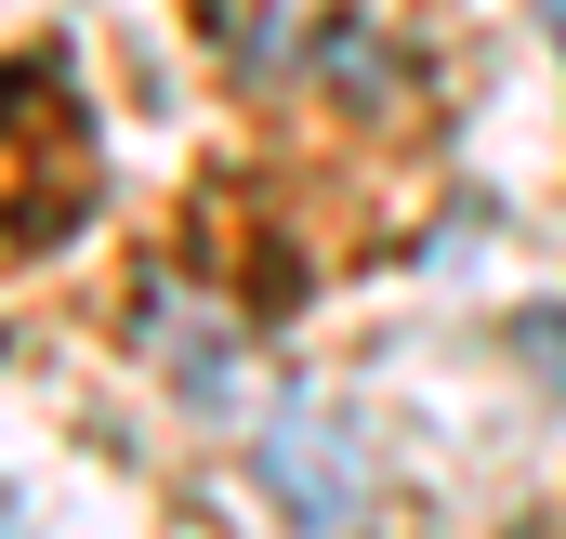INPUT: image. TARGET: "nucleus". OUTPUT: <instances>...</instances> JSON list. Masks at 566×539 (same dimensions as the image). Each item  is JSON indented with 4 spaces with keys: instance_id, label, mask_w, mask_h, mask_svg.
<instances>
[{
    "instance_id": "nucleus-2",
    "label": "nucleus",
    "mask_w": 566,
    "mask_h": 539,
    "mask_svg": "<svg viewBox=\"0 0 566 539\" xmlns=\"http://www.w3.org/2000/svg\"><path fill=\"white\" fill-rule=\"evenodd\" d=\"M554 53H566V0H554Z\"/></svg>"
},
{
    "instance_id": "nucleus-1",
    "label": "nucleus",
    "mask_w": 566,
    "mask_h": 539,
    "mask_svg": "<svg viewBox=\"0 0 566 539\" xmlns=\"http://www.w3.org/2000/svg\"><path fill=\"white\" fill-rule=\"evenodd\" d=\"M0 539H27V527H13V500H0Z\"/></svg>"
}]
</instances>
